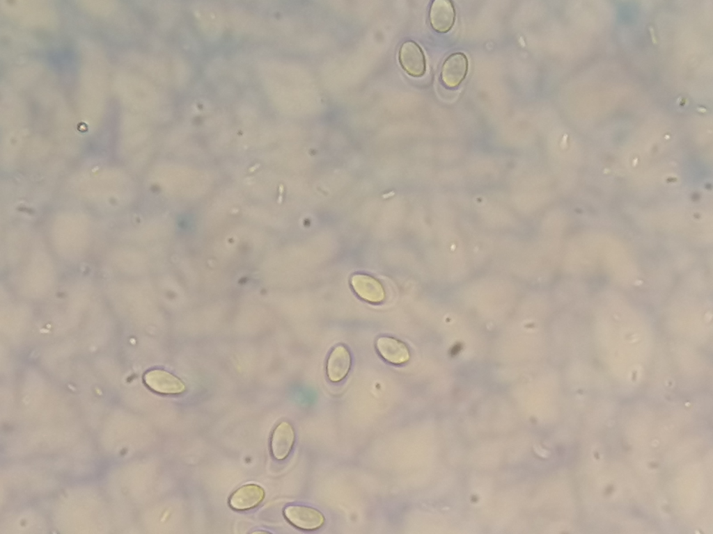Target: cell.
Instances as JSON below:
<instances>
[{
  "mask_svg": "<svg viewBox=\"0 0 713 534\" xmlns=\"http://www.w3.org/2000/svg\"><path fill=\"white\" fill-rule=\"evenodd\" d=\"M284 515L292 525L303 530H315L322 526L323 515L318 510L306 505H291L285 508Z\"/></svg>",
  "mask_w": 713,
  "mask_h": 534,
  "instance_id": "6da1fadb",
  "label": "cell"
},
{
  "mask_svg": "<svg viewBox=\"0 0 713 534\" xmlns=\"http://www.w3.org/2000/svg\"><path fill=\"white\" fill-rule=\"evenodd\" d=\"M399 60L405 72L414 77H419L425 72V58L420 46L414 41H407L400 47Z\"/></svg>",
  "mask_w": 713,
  "mask_h": 534,
  "instance_id": "7a4b0ae2",
  "label": "cell"
},
{
  "mask_svg": "<svg viewBox=\"0 0 713 534\" xmlns=\"http://www.w3.org/2000/svg\"><path fill=\"white\" fill-rule=\"evenodd\" d=\"M375 346L381 357L389 363L402 364L409 359L410 353L407 345L394 337H379L376 340Z\"/></svg>",
  "mask_w": 713,
  "mask_h": 534,
  "instance_id": "3957f363",
  "label": "cell"
},
{
  "mask_svg": "<svg viewBox=\"0 0 713 534\" xmlns=\"http://www.w3.org/2000/svg\"><path fill=\"white\" fill-rule=\"evenodd\" d=\"M352 357L348 349L343 345L335 346L327 361V374L334 382L343 380L350 371Z\"/></svg>",
  "mask_w": 713,
  "mask_h": 534,
  "instance_id": "277c9868",
  "label": "cell"
},
{
  "mask_svg": "<svg viewBox=\"0 0 713 534\" xmlns=\"http://www.w3.org/2000/svg\"><path fill=\"white\" fill-rule=\"evenodd\" d=\"M295 439V431L290 423L283 421L277 425L272 432L270 442L274 458L278 460L285 459L293 447Z\"/></svg>",
  "mask_w": 713,
  "mask_h": 534,
  "instance_id": "5b68a950",
  "label": "cell"
},
{
  "mask_svg": "<svg viewBox=\"0 0 713 534\" xmlns=\"http://www.w3.org/2000/svg\"><path fill=\"white\" fill-rule=\"evenodd\" d=\"M265 494V491L260 486L256 484H246L231 494L229 505L236 510H248L259 505L264 499Z\"/></svg>",
  "mask_w": 713,
  "mask_h": 534,
  "instance_id": "8992f818",
  "label": "cell"
},
{
  "mask_svg": "<svg viewBox=\"0 0 713 534\" xmlns=\"http://www.w3.org/2000/svg\"><path fill=\"white\" fill-rule=\"evenodd\" d=\"M353 290L361 299L371 303H380L385 299L382 285L375 278L366 275H355L352 277Z\"/></svg>",
  "mask_w": 713,
  "mask_h": 534,
  "instance_id": "52a82bcc",
  "label": "cell"
},
{
  "mask_svg": "<svg viewBox=\"0 0 713 534\" xmlns=\"http://www.w3.org/2000/svg\"><path fill=\"white\" fill-rule=\"evenodd\" d=\"M468 70V60L462 53L450 55L444 62L441 70V79L450 88L457 86L465 78Z\"/></svg>",
  "mask_w": 713,
  "mask_h": 534,
  "instance_id": "ba28073f",
  "label": "cell"
},
{
  "mask_svg": "<svg viewBox=\"0 0 713 534\" xmlns=\"http://www.w3.org/2000/svg\"><path fill=\"white\" fill-rule=\"evenodd\" d=\"M455 13L451 1L436 0L430 10V21L432 28L439 33L448 31L453 26Z\"/></svg>",
  "mask_w": 713,
  "mask_h": 534,
  "instance_id": "9c48e42d",
  "label": "cell"
},
{
  "mask_svg": "<svg viewBox=\"0 0 713 534\" xmlns=\"http://www.w3.org/2000/svg\"><path fill=\"white\" fill-rule=\"evenodd\" d=\"M147 383L155 391L164 394H180L185 390L184 383L171 373L154 371L146 378Z\"/></svg>",
  "mask_w": 713,
  "mask_h": 534,
  "instance_id": "30bf717a",
  "label": "cell"
},
{
  "mask_svg": "<svg viewBox=\"0 0 713 534\" xmlns=\"http://www.w3.org/2000/svg\"><path fill=\"white\" fill-rule=\"evenodd\" d=\"M648 29H649V31H650V35H651V38H652V42L654 44H657V40L656 36L655 35L653 26L652 25H650L648 26Z\"/></svg>",
  "mask_w": 713,
  "mask_h": 534,
  "instance_id": "8fae6325",
  "label": "cell"
},
{
  "mask_svg": "<svg viewBox=\"0 0 713 534\" xmlns=\"http://www.w3.org/2000/svg\"><path fill=\"white\" fill-rule=\"evenodd\" d=\"M697 110H698V111H700V112H705V111H706V109H705V108H701V107H698V108H697Z\"/></svg>",
  "mask_w": 713,
  "mask_h": 534,
  "instance_id": "7c38bea8",
  "label": "cell"
}]
</instances>
